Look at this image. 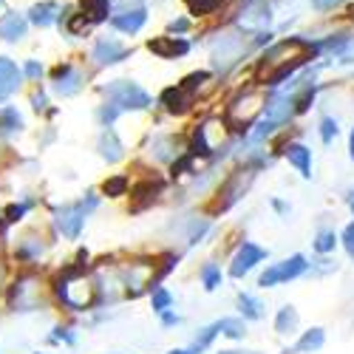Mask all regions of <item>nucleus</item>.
<instances>
[{
    "label": "nucleus",
    "instance_id": "obj_1",
    "mask_svg": "<svg viewBox=\"0 0 354 354\" xmlns=\"http://www.w3.org/2000/svg\"><path fill=\"white\" fill-rule=\"evenodd\" d=\"M97 204H100V198H97L94 193H85V198L71 201V204H63V207H57V213H54V224H57V230H60L68 241H77V239H80V232H82V227H85L88 213L97 210Z\"/></svg>",
    "mask_w": 354,
    "mask_h": 354
},
{
    "label": "nucleus",
    "instance_id": "obj_2",
    "mask_svg": "<svg viewBox=\"0 0 354 354\" xmlns=\"http://www.w3.org/2000/svg\"><path fill=\"white\" fill-rule=\"evenodd\" d=\"M102 94L108 100V105H113L116 111H147L153 105V97L145 91V88H139L136 82L131 80H113L102 88Z\"/></svg>",
    "mask_w": 354,
    "mask_h": 354
},
{
    "label": "nucleus",
    "instance_id": "obj_3",
    "mask_svg": "<svg viewBox=\"0 0 354 354\" xmlns=\"http://www.w3.org/2000/svg\"><path fill=\"white\" fill-rule=\"evenodd\" d=\"M306 272H309L306 258L304 255H292V258H283V261H278V263H272V267L263 270L261 278H258V286L270 289V286H278V283H289V281L301 278Z\"/></svg>",
    "mask_w": 354,
    "mask_h": 354
},
{
    "label": "nucleus",
    "instance_id": "obj_4",
    "mask_svg": "<svg viewBox=\"0 0 354 354\" xmlns=\"http://www.w3.org/2000/svg\"><path fill=\"white\" fill-rule=\"evenodd\" d=\"M85 80L88 77L74 63H60V66H54V71H51V88H54L57 97H74V94H80L85 88Z\"/></svg>",
    "mask_w": 354,
    "mask_h": 354
},
{
    "label": "nucleus",
    "instance_id": "obj_5",
    "mask_svg": "<svg viewBox=\"0 0 354 354\" xmlns=\"http://www.w3.org/2000/svg\"><path fill=\"white\" fill-rule=\"evenodd\" d=\"M128 54H131V48L122 46L120 40H113V37H97V43H94V48H91V60H94V66L105 68V66L122 63Z\"/></svg>",
    "mask_w": 354,
    "mask_h": 354
},
{
    "label": "nucleus",
    "instance_id": "obj_6",
    "mask_svg": "<svg viewBox=\"0 0 354 354\" xmlns=\"http://www.w3.org/2000/svg\"><path fill=\"white\" fill-rule=\"evenodd\" d=\"M267 258V250H261L258 244H252V241H244L241 247H239V252L232 255V263H230V275L232 278H244L247 272H252L258 263Z\"/></svg>",
    "mask_w": 354,
    "mask_h": 354
},
{
    "label": "nucleus",
    "instance_id": "obj_7",
    "mask_svg": "<svg viewBox=\"0 0 354 354\" xmlns=\"http://www.w3.org/2000/svg\"><path fill=\"white\" fill-rule=\"evenodd\" d=\"M147 23V9L145 6H136V9H122L120 15H111V26L116 28V32L122 35H139L142 28Z\"/></svg>",
    "mask_w": 354,
    "mask_h": 354
},
{
    "label": "nucleus",
    "instance_id": "obj_8",
    "mask_svg": "<svg viewBox=\"0 0 354 354\" xmlns=\"http://www.w3.org/2000/svg\"><path fill=\"white\" fill-rule=\"evenodd\" d=\"M20 85H23V71L17 68V63L9 60V57H0V105L9 97H15Z\"/></svg>",
    "mask_w": 354,
    "mask_h": 354
},
{
    "label": "nucleus",
    "instance_id": "obj_9",
    "mask_svg": "<svg viewBox=\"0 0 354 354\" xmlns=\"http://www.w3.org/2000/svg\"><path fill=\"white\" fill-rule=\"evenodd\" d=\"M147 51H153L156 57H162V60H176V57H185L190 51V43L185 37H153L147 40Z\"/></svg>",
    "mask_w": 354,
    "mask_h": 354
},
{
    "label": "nucleus",
    "instance_id": "obj_10",
    "mask_svg": "<svg viewBox=\"0 0 354 354\" xmlns=\"http://www.w3.org/2000/svg\"><path fill=\"white\" fill-rule=\"evenodd\" d=\"M28 35V20L17 12H6L0 17V40L6 43H20Z\"/></svg>",
    "mask_w": 354,
    "mask_h": 354
},
{
    "label": "nucleus",
    "instance_id": "obj_11",
    "mask_svg": "<svg viewBox=\"0 0 354 354\" xmlns=\"http://www.w3.org/2000/svg\"><path fill=\"white\" fill-rule=\"evenodd\" d=\"M283 156L289 159V165L298 170L304 179H312V151L306 145H301V142H289L286 147H283Z\"/></svg>",
    "mask_w": 354,
    "mask_h": 354
},
{
    "label": "nucleus",
    "instance_id": "obj_12",
    "mask_svg": "<svg viewBox=\"0 0 354 354\" xmlns=\"http://www.w3.org/2000/svg\"><path fill=\"white\" fill-rule=\"evenodd\" d=\"M97 151H100V156L105 162H120L125 156V147H122V142H120V136H116L113 128H102L100 142H97Z\"/></svg>",
    "mask_w": 354,
    "mask_h": 354
},
{
    "label": "nucleus",
    "instance_id": "obj_13",
    "mask_svg": "<svg viewBox=\"0 0 354 354\" xmlns=\"http://www.w3.org/2000/svg\"><path fill=\"white\" fill-rule=\"evenodd\" d=\"M60 6L54 3V0H43V3H35L32 9H28V23L37 26V28H48L54 26L57 20H60Z\"/></svg>",
    "mask_w": 354,
    "mask_h": 354
},
{
    "label": "nucleus",
    "instance_id": "obj_14",
    "mask_svg": "<svg viewBox=\"0 0 354 354\" xmlns=\"http://www.w3.org/2000/svg\"><path fill=\"white\" fill-rule=\"evenodd\" d=\"M162 105H165V111L167 113H185L190 105H193V94L190 91H185V88H167V91L162 94Z\"/></svg>",
    "mask_w": 354,
    "mask_h": 354
},
{
    "label": "nucleus",
    "instance_id": "obj_15",
    "mask_svg": "<svg viewBox=\"0 0 354 354\" xmlns=\"http://www.w3.org/2000/svg\"><path fill=\"white\" fill-rule=\"evenodd\" d=\"M323 343H326V332H323L320 326H315V329H309V332H304L301 335V340L295 343V354H312V351H317V348H323Z\"/></svg>",
    "mask_w": 354,
    "mask_h": 354
},
{
    "label": "nucleus",
    "instance_id": "obj_16",
    "mask_svg": "<svg viewBox=\"0 0 354 354\" xmlns=\"http://www.w3.org/2000/svg\"><path fill=\"white\" fill-rule=\"evenodd\" d=\"M80 12L91 23H105L111 17V0H80Z\"/></svg>",
    "mask_w": 354,
    "mask_h": 354
},
{
    "label": "nucleus",
    "instance_id": "obj_17",
    "mask_svg": "<svg viewBox=\"0 0 354 354\" xmlns=\"http://www.w3.org/2000/svg\"><path fill=\"white\" fill-rule=\"evenodd\" d=\"M23 128H26L23 125V116H20V111L15 105H3V108H0V133L12 136V133H20Z\"/></svg>",
    "mask_w": 354,
    "mask_h": 354
},
{
    "label": "nucleus",
    "instance_id": "obj_18",
    "mask_svg": "<svg viewBox=\"0 0 354 354\" xmlns=\"http://www.w3.org/2000/svg\"><path fill=\"white\" fill-rule=\"evenodd\" d=\"M295 329H298V312H295V306H281L278 315H275V332L278 335H292Z\"/></svg>",
    "mask_w": 354,
    "mask_h": 354
},
{
    "label": "nucleus",
    "instance_id": "obj_19",
    "mask_svg": "<svg viewBox=\"0 0 354 354\" xmlns=\"http://www.w3.org/2000/svg\"><path fill=\"white\" fill-rule=\"evenodd\" d=\"M239 309H241V317L244 320H261L263 317V304L250 292H241L239 295Z\"/></svg>",
    "mask_w": 354,
    "mask_h": 354
},
{
    "label": "nucleus",
    "instance_id": "obj_20",
    "mask_svg": "<svg viewBox=\"0 0 354 354\" xmlns=\"http://www.w3.org/2000/svg\"><path fill=\"white\" fill-rule=\"evenodd\" d=\"M218 335H224L230 340H241L247 335L244 317H224V320H218Z\"/></svg>",
    "mask_w": 354,
    "mask_h": 354
},
{
    "label": "nucleus",
    "instance_id": "obj_21",
    "mask_svg": "<svg viewBox=\"0 0 354 354\" xmlns=\"http://www.w3.org/2000/svg\"><path fill=\"white\" fill-rule=\"evenodd\" d=\"M128 187H131V179H128V176H125V173H116V176H111V179H105L102 193H105L108 198H120V196L128 193Z\"/></svg>",
    "mask_w": 354,
    "mask_h": 354
},
{
    "label": "nucleus",
    "instance_id": "obj_22",
    "mask_svg": "<svg viewBox=\"0 0 354 354\" xmlns=\"http://www.w3.org/2000/svg\"><path fill=\"white\" fill-rule=\"evenodd\" d=\"M32 207H35V201H15L3 213H0V218H3V224H20Z\"/></svg>",
    "mask_w": 354,
    "mask_h": 354
},
{
    "label": "nucleus",
    "instance_id": "obj_23",
    "mask_svg": "<svg viewBox=\"0 0 354 354\" xmlns=\"http://www.w3.org/2000/svg\"><path fill=\"white\" fill-rule=\"evenodd\" d=\"M94 23L88 20L82 12H74V15H66V32L71 35V37H82L88 28H91Z\"/></svg>",
    "mask_w": 354,
    "mask_h": 354
},
{
    "label": "nucleus",
    "instance_id": "obj_24",
    "mask_svg": "<svg viewBox=\"0 0 354 354\" xmlns=\"http://www.w3.org/2000/svg\"><path fill=\"white\" fill-rule=\"evenodd\" d=\"M315 94H317V85H315V82L304 85V91H301V94H292V108H295V113L309 111V105L315 102Z\"/></svg>",
    "mask_w": 354,
    "mask_h": 354
},
{
    "label": "nucleus",
    "instance_id": "obj_25",
    "mask_svg": "<svg viewBox=\"0 0 354 354\" xmlns=\"http://www.w3.org/2000/svg\"><path fill=\"white\" fill-rule=\"evenodd\" d=\"M335 247H337V235H335V230H320V232H317V239H315V252L329 255V252H335Z\"/></svg>",
    "mask_w": 354,
    "mask_h": 354
},
{
    "label": "nucleus",
    "instance_id": "obj_26",
    "mask_svg": "<svg viewBox=\"0 0 354 354\" xmlns=\"http://www.w3.org/2000/svg\"><path fill=\"white\" fill-rule=\"evenodd\" d=\"M201 283H204V289H207V292L221 286V270L216 267V263H204V267H201Z\"/></svg>",
    "mask_w": 354,
    "mask_h": 354
},
{
    "label": "nucleus",
    "instance_id": "obj_27",
    "mask_svg": "<svg viewBox=\"0 0 354 354\" xmlns=\"http://www.w3.org/2000/svg\"><path fill=\"white\" fill-rule=\"evenodd\" d=\"M151 304H153V312H167L170 309V304H173V295L165 289V286H156V289H151Z\"/></svg>",
    "mask_w": 354,
    "mask_h": 354
},
{
    "label": "nucleus",
    "instance_id": "obj_28",
    "mask_svg": "<svg viewBox=\"0 0 354 354\" xmlns=\"http://www.w3.org/2000/svg\"><path fill=\"white\" fill-rule=\"evenodd\" d=\"M216 335H218V323H210V326H204V329L196 335V340H193V351L198 354L201 348H207V346L216 340Z\"/></svg>",
    "mask_w": 354,
    "mask_h": 354
},
{
    "label": "nucleus",
    "instance_id": "obj_29",
    "mask_svg": "<svg viewBox=\"0 0 354 354\" xmlns=\"http://www.w3.org/2000/svg\"><path fill=\"white\" fill-rule=\"evenodd\" d=\"M193 156H210V145H207V128L198 125L193 133Z\"/></svg>",
    "mask_w": 354,
    "mask_h": 354
},
{
    "label": "nucleus",
    "instance_id": "obj_30",
    "mask_svg": "<svg viewBox=\"0 0 354 354\" xmlns=\"http://www.w3.org/2000/svg\"><path fill=\"white\" fill-rule=\"evenodd\" d=\"M335 136H337V120H335V116H323V120H320V139H323V145H332Z\"/></svg>",
    "mask_w": 354,
    "mask_h": 354
},
{
    "label": "nucleus",
    "instance_id": "obj_31",
    "mask_svg": "<svg viewBox=\"0 0 354 354\" xmlns=\"http://www.w3.org/2000/svg\"><path fill=\"white\" fill-rule=\"evenodd\" d=\"M187 6L193 15H210L213 9L221 6V0H187Z\"/></svg>",
    "mask_w": 354,
    "mask_h": 354
},
{
    "label": "nucleus",
    "instance_id": "obj_32",
    "mask_svg": "<svg viewBox=\"0 0 354 354\" xmlns=\"http://www.w3.org/2000/svg\"><path fill=\"white\" fill-rule=\"evenodd\" d=\"M204 80H210V71H196V74H190V77H185L182 82H179V88H185V91H196V88L204 82Z\"/></svg>",
    "mask_w": 354,
    "mask_h": 354
},
{
    "label": "nucleus",
    "instance_id": "obj_33",
    "mask_svg": "<svg viewBox=\"0 0 354 354\" xmlns=\"http://www.w3.org/2000/svg\"><path fill=\"white\" fill-rule=\"evenodd\" d=\"M20 71H23V77H26V80H32V82H40V77H43V66H40L37 60H28Z\"/></svg>",
    "mask_w": 354,
    "mask_h": 354
},
{
    "label": "nucleus",
    "instance_id": "obj_34",
    "mask_svg": "<svg viewBox=\"0 0 354 354\" xmlns=\"http://www.w3.org/2000/svg\"><path fill=\"white\" fill-rule=\"evenodd\" d=\"M51 343H68V346H74V343H77V335H74L71 329L57 326V329H54V335H51Z\"/></svg>",
    "mask_w": 354,
    "mask_h": 354
},
{
    "label": "nucleus",
    "instance_id": "obj_35",
    "mask_svg": "<svg viewBox=\"0 0 354 354\" xmlns=\"http://www.w3.org/2000/svg\"><path fill=\"white\" fill-rule=\"evenodd\" d=\"M210 230V224L207 221H193V227H190V244H198L201 239H204V232Z\"/></svg>",
    "mask_w": 354,
    "mask_h": 354
},
{
    "label": "nucleus",
    "instance_id": "obj_36",
    "mask_svg": "<svg viewBox=\"0 0 354 354\" xmlns=\"http://www.w3.org/2000/svg\"><path fill=\"white\" fill-rule=\"evenodd\" d=\"M343 247H346L348 258L354 261V224H348V227L343 230Z\"/></svg>",
    "mask_w": 354,
    "mask_h": 354
},
{
    "label": "nucleus",
    "instance_id": "obj_37",
    "mask_svg": "<svg viewBox=\"0 0 354 354\" xmlns=\"http://www.w3.org/2000/svg\"><path fill=\"white\" fill-rule=\"evenodd\" d=\"M343 0H312V6L317 9V12H329V9H335V6H340Z\"/></svg>",
    "mask_w": 354,
    "mask_h": 354
},
{
    "label": "nucleus",
    "instance_id": "obj_38",
    "mask_svg": "<svg viewBox=\"0 0 354 354\" xmlns=\"http://www.w3.org/2000/svg\"><path fill=\"white\" fill-rule=\"evenodd\" d=\"M179 323H182V317H179V315H173L170 309H167V312H162V326H167V329H170V326H179Z\"/></svg>",
    "mask_w": 354,
    "mask_h": 354
},
{
    "label": "nucleus",
    "instance_id": "obj_39",
    "mask_svg": "<svg viewBox=\"0 0 354 354\" xmlns=\"http://www.w3.org/2000/svg\"><path fill=\"white\" fill-rule=\"evenodd\" d=\"M46 105H48V100H46V94L43 91H35V97H32V108L40 113V111H46Z\"/></svg>",
    "mask_w": 354,
    "mask_h": 354
},
{
    "label": "nucleus",
    "instance_id": "obj_40",
    "mask_svg": "<svg viewBox=\"0 0 354 354\" xmlns=\"http://www.w3.org/2000/svg\"><path fill=\"white\" fill-rule=\"evenodd\" d=\"M167 28H170V32H176V35H182V32H187V28H190V23L182 17V20H173Z\"/></svg>",
    "mask_w": 354,
    "mask_h": 354
},
{
    "label": "nucleus",
    "instance_id": "obj_41",
    "mask_svg": "<svg viewBox=\"0 0 354 354\" xmlns=\"http://www.w3.org/2000/svg\"><path fill=\"white\" fill-rule=\"evenodd\" d=\"M348 156L354 159V128H351V136H348Z\"/></svg>",
    "mask_w": 354,
    "mask_h": 354
},
{
    "label": "nucleus",
    "instance_id": "obj_42",
    "mask_svg": "<svg viewBox=\"0 0 354 354\" xmlns=\"http://www.w3.org/2000/svg\"><path fill=\"white\" fill-rule=\"evenodd\" d=\"M170 354H196V351H193V348H173Z\"/></svg>",
    "mask_w": 354,
    "mask_h": 354
},
{
    "label": "nucleus",
    "instance_id": "obj_43",
    "mask_svg": "<svg viewBox=\"0 0 354 354\" xmlns=\"http://www.w3.org/2000/svg\"><path fill=\"white\" fill-rule=\"evenodd\" d=\"M218 354H244V351H218Z\"/></svg>",
    "mask_w": 354,
    "mask_h": 354
},
{
    "label": "nucleus",
    "instance_id": "obj_44",
    "mask_svg": "<svg viewBox=\"0 0 354 354\" xmlns=\"http://www.w3.org/2000/svg\"><path fill=\"white\" fill-rule=\"evenodd\" d=\"M0 9H3V0H0Z\"/></svg>",
    "mask_w": 354,
    "mask_h": 354
},
{
    "label": "nucleus",
    "instance_id": "obj_45",
    "mask_svg": "<svg viewBox=\"0 0 354 354\" xmlns=\"http://www.w3.org/2000/svg\"><path fill=\"white\" fill-rule=\"evenodd\" d=\"M351 210H354V201H351Z\"/></svg>",
    "mask_w": 354,
    "mask_h": 354
},
{
    "label": "nucleus",
    "instance_id": "obj_46",
    "mask_svg": "<svg viewBox=\"0 0 354 354\" xmlns=\"http://www.w3.org/2000/svg\"><path fill=\"white\" fill-rule=\"evenodd\" d=\"M351 15H354V9H351Z\"/></svg>",
    "mask_w": 354,
    "mask_h": 354
}]
</instances>
